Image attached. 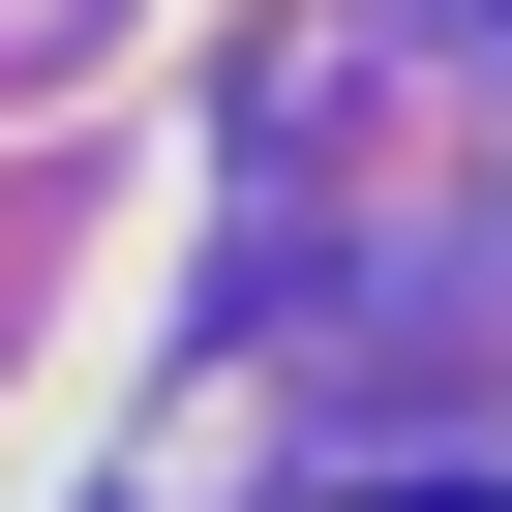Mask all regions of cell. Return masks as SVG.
Here are the masks:
<instances>
[{
  "label": "cell",
  "instance_id": "6da1fadb",
  "mask_svg": "<svg viewBox=\"0 0 512 512\" xmlns=\"http://www.w3.org/2000/svg\"><path fill=\"white\" fill-rule=\"evenodd\" d=\"M362 512H512V482H362Z\"/></svg>",
  "mask_w": 512,
  "mask_h": 512
}]
</instances>
